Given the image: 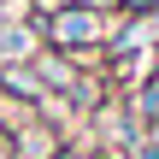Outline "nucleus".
Segmentation results:
<instances>
[{
	"label": "nucleus",
	"instance_id": "obj_5",
	"mask_svg": "<svg viewBox=\"0 0 159 159\" xmlns=\"http://www.w3.org/2000/svg\"><path fill=\"white\" fill-rule=\"evenodd\" d=\"M35 118H41V112H35L30 100H18V94H6V89H0V136H18V130H30Z\"/></svg>",
	"mask_w": 159,
	"mask_h": 159
},
{
	"label": "nucleus",
	"instance_id": "obj_1",
	"mask_svg": "<svg viewBox=\"0 0 159 159\" xmlns=\"http://www.w3.org/2000/svg\"><path fill=\"white\" fill-rule=\"evenodd\" d=\"M35 30H41V47L53 53H71L83 71H100V47L112 35V18L118 12H100V6H53V12H30Z\"/></svg>",
	"mask_w": 159,
	"mask_h": 159
},
{
	"label": "nucleus",
	"instance_id": "obj_2",
	"mask_svg": "<svg viewBox=\"0 0 159 159\" xmlns=\"http://www.w3.org/2000/svg\"><path fill=\"white\" fill-rule=\"evenodd\" d=\"M30 65L41 71V83H47V94H71V89L83 83V65H77L71 53H53V47H41V53H35Z\"/></svg>",
	"mask_w": 159,
	"mask_h": 159
},
{
	"label": "nucleus",
	"instance_id": "obj_6",
	"mask_svg": "<svg viewBox=\"0 0 159 159\" xmlns=\"http://www.w3.org/2000/svg\"><path fill=\"white\" fill-rule=\"evenodd\" d=\"M130 159H159V130H148V136L136 142V153H130Z\"/></svg>",
	"mask_w": 159,
	"mask_h": 159
},
{
	"label": "nucleus",
	"instance_id": "obj_4",
	"mask_svg": "<svg viewBox=\"0 0 159 159\" xmlns=\"http://www.w3.org/2000/svg\"><path fill=\"white\" fill-rule=\"evenodd\" d=\"M0 89L6 94H18V100H30L35 112H41V100H47V83H41V71L24 59V65H0Z\"/></svg>",
	"mask_w": 159,
	"mask_h": 159
},
{
	"label": "nucleus",
	"instance_id": "obj_3",
	"mask_svg": "<svg viewBox=\"0 0 159 159\" xmlns=\"http://www.w3.org/2000/svg\"><path fill=\"white\" fill-rule=\"evenodd\" d=\"M118 100H124V112L136 118V130H159V71L142 77V83H136L130 94H118Z\"/></svg>",
	"mask_w": 159,
	"mask_h": 159
}]
</instances>
